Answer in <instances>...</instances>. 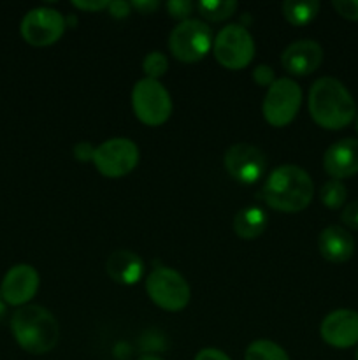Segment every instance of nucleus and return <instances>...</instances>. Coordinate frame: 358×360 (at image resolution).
Listing matches in <instances>:
<instances>
[{
	"mask_svg": "<svg viewBox=\"0 0 358 360\" xmlns=\"http://www.w3.org/2000/svg\"><path fill=\"white\" fill-rule=\"evenodd\" d=\"M309 112L316 125L326 130L346 129L357 116V104L336 77H319L309 90Z\"/></svg>",
	"mask_w": 358,
	"mask_h": 360,
	"instance_id": "f257e3e1",
	"label": "nucleus"
},
{
	"mask_svg": "<svg viewBox=\"0 0 358 360\" xmlns=\"http://www.w3.org/2000/svg\"><path fill=\"white\" fill-rule=\"evenodd\" d=\"M263 200L279 213H300L311 204L314 185L307 172L298 165H281L265 179Z\"/></svg>",
	"mask_w": 358,
	"mask_h": 360,
	"instance_id": "f03ea898",
	"label": "nucleus"
},
{
	"mask_svg": "<svg viewBox=\"0 0 358 360\" xmlns=\"http://www.w3.org/2000/svg\"><path fill=\"white\" fill-rule=\"evenodd\" d=\"M11 329L18 345L35 355L51 352L60 338V327L53 313L35 304L18 308L11 319Z\"/></svg>",
	"mask_w": 358,
	"mask_h": 360,
	"instance_id": "7ed1b4c3",
	"label": "nucleus"
},
{
	"mask_svg": "<svg viewBox=\"0 0 358 360\" xmlns=\"http://www.w3.org/2000/svg\"><path fill=\"white\" fill-rule=\"evenodd\" d=\"M146 292L151 301L165 311H183L188 306L192 290L178 271L171 267H154L146 280Z\"/></svg>",
	"mask_w": 358,
	"mask_h": 360,
	"instance_id": "20e7f679",
	"label": "nucleus"
},
{
	"mask_svg": "<svg viewBox=\"0 0 358 360\" xmlns=\"http://www.w3.org/2000/svg\"><path fill=\"white\" fill-rule=\"evenodd\" d=\"M132 108L137 120L147 127L164 125L172 115V101L168 91L160 81L150 77L137 81L133 86Z\"/></svg>",
	"mask_w": 358,
	"mask_h": 360,
	"instance_id": "39448f33",
	"label": "nucleus"
},
{
	"mask_svg": "<svg viewBox=\"0 0 358 360\" xmlns=\"http://www.w3.org/2000/svg\"><path fill=\"white\" fill-rule=\"evenodd\" d=\"M213 53L221 67L228 70H241L251 63L255 56V42L246 27L227 25L214 39Z\"/></svg>",
	"mask_w": 358,
	"mask_h": 360,
	"instance_id": "423d86ee",
	"label": "nucleus"
},
{
	"mask_svg": "<svg viewBox=\"0 0 358 360\" xmlns=\"http://www.w3.org/2000/svg\"><path fill=\"white\" fill-rule=\"evenodd\" d=\"M213 32L204 21H181L168 37V48L172 56L179 62L195 63L207 56L213 48Z\"/></svg>",
	"mask_w": 358,
	"mask_h": 360,
	"instance_id": "0eeeda50",
	"label": "nucleus"
},
{
	"mask_svg": "<svg viewBox=\"0 0 358 360\" xmlns=\"http://www.w3.org/2000/svg\"><path fill=\"white\" fill-rule=\"evenodd\" d=\"M302 105V88L288 77H279L267 90L263 98V118L277 129L290 125Z\"/></svg>",
	"mask_w": 358,
	"mask_h": 360,
	"instance_id": "6e6552de",
	"label": "nucleus"
},
{
	"mask_svg": "<svg viewBox=\"0 0 358 360\" xmlns=\"http://www.w3.org/2000/svg\"><path fill=\"white\" fill-rule=\"evenodd\" d=\"M93 164L105 178H121L139 164V148L126 137H114L95 148Z\"/></svg>",
	"mask_w": 358,
	"mask_h": 360,
	"instance_id": "1a4fd4ad",
	"label": "nucleus"
},
{
	"mask_svg": "<svg viewBox=\"0 0 358 360\" xmlns=\"http://www.w3.org/2000/svg\"><path fill=\"white\" fill-rule=\"evenodd\" d=\"M65 27L67 21L62 13L51 7H35L21 20V35L30 46L44 48L60 41Z\"/></svg>",
	"mask_w": 358,
	"mask_h": 360,
	"instance_id": "9d476101",
	"label": "nucleus"
},
{
	"mask_svg": "<svg viewBox=\"0 0 358 360\" xmlns=\"http://www.w3.org/2000/svg\"><path fill=\"white\" fill-rule=\"evenodd\" d=\"M225 169L241 185H255L265 174L267 158L256 146L239 143L225 153Z\"/></svg>",
	"mask_w": 358,
	"mask_h": 360,
	"instance_id": "9b49d317",
	"label": "nucleus"
},
{
	"mask_svg": "<svg viewBox=\"0 0 358 360\" xmlns=\"http://www.w3.org/2000/svg\"><path fill=\"white\" fill-rule=\"evenodd\" d=\"M39 273L28 264H18L6 273L2 280L4 301L13 306H25L39 290Z\"/></svg>",
	"mask_w": 358,
	"mask_h": 360,
	"instance_id": "f8f14e48",
	"label": "nucleus"
},
{
	"mask_svg": "<svg viewBox=\"0 0 358 360\" xmlns=\"http://www.w3.org/2000/svg\"><path fill=\"white\" fill-rule=\"evenodd\" d=\"M319 334L333 348L354 347L358 345V313L353 309H336L325 316Z\"/></svg>",
	"mask_w": 358,
	"mask_h": 360,
	"instance_id": "ddd939ff",
	"label": "nucleus"
},
{
	"mask_svg": "<svg viewBox=\"0 0 358 360\" xmlns=\"http://www.w3.org/2000/svg\"><path fill=\"white\" fill-rule=\"evenodd\" d=\"M323 62V49L312 39H300L288 46L281 55L284 70L291 76H309Z\"/></svg>",
	"mask_w": 358,
	"mask_h": 360,
	"instance_id": "4468645a",
	"label": "nucleus"
},
{
	"mask_svg": "<svg viewBox=\"0 0 358 360\" xmlns=\"http://www.w3.org/2000/svg\"><path fill=\"white\" fill-rule=\"evenodd\" d=\"M323 169L337 181L358 174V139L346 137L333 143L323 155Z\"/></svg>",
	"mask_w": 358,
	"mask_h": 360,
	"instance_id": "2eb2a0df",
	"label": "nucleus"
},
{
	"mask_svg": "<svg viewBox=\"0 0 358 360\" xmlns=\"http://www.w3.org/2000/svg\"><path fill=\"white\" fill-rule=\"evenodd\" d=\"M318 250L323 259L329 260V262L343 264L353 257L354 239L344 227L330 225L319 232Z\"/></svg>",
	"mask_w": 358,
	"mask_h": 360,
	"instance_id": "dca6fc26",
	"label": "nucleus"
},
{
	"mask_svg": "<svg viewBox=\"0 0 358 360\" xmlns=\"http://www.w3.org/2000/svg\"><path fill=\"white\" fill-rule=\"evenodd\" d=\"M109 278L119 285H135L144 274V262L130 250H116L105 262Z\"/></svg>",
	"mask_w": 358,
	"mask_h": 360,
	"instance_id": "f3484780",
	"label": "nucleus"
},
{
	"mask_svg": "<svg viewBox=\"0 0 358 360\" xmlns=\"http://www.w3.org/2000/svg\"><path fill=\"white\" fill-rule=\"evenodd\" d=\"M267 229V213L262 207L249 206L242 207L234 218V232L241 239H256L265 232Z\"/></svg>",
	"mask_w": 358,
	"mask_h": 360,
	"instance_id": "a211bd4d",
	"label": "nucleus"
},
{
	"mask_svg": "<svg viewBox=\"0 0 358 360\" xmlns=\"http://www.w3.org/2000/svg\"><path fill=\"white\" fill-rule=\"evenodd\" d=\"M319 13L318 0H286L283 4V14L293 27L309 25Z\"/></svg>",
	"mask_w": 358,
	"mask_h": 360,
	"instance_id": "6ab92c4d",
	"label": "nucleus"
},
{
	"mask_svg": "<svg viewBox=\"0 0 358 360\" xmlns=\"http://www.w3.org/2000/svg\"><path fill=\"white\" fill-rule=\"evenodd\" d=\"M197 11L207 21H225L232 18L237 11V2L234 0H202L197 4Z\"/></svg>",
	"mask_w": 358,
	"mask_h": 360,
	"instance_id": "aec40b11",
	"label": "nucleus"
},
{
	"mask_svg": "<svg viewBox=\"0 0 358 360\" xmlns=\"http://www.w3.org/2000/svg\"><path fill=\"white\" fill-rule=\"evenodd\" d=\"M244 360H290L283 347L269 340L253 341L246 348Z\"/></svg>",
	"mask_w": 358,
	"mask_h": 360,
	"instance_id": "412c9836",
	"label": "nucleus"
},
{
	"mask_svg": "<svg viewBox=\"0 0 358 360\" xmlns=\"http://www.w3.org/2000/svg\"><path fill=\"white\" fill-rule=\"evenodd\" d=\"M347 199V188L344 183L337 181V179H330V181L323 183L319 188V200L325 204L329 210H340Z\"/></svg>",
	"mask_w": 358,
	"mask_h": 360,
	"instance_id": "4be33fe9",
	"label": "nucleus"
},
{
	"mask_svg": "<svg viewBox=\"0 0 358 360\" xmlns=\"http://www.w3.org/2000/svg\"><path fill=\"white\" fill-rule=\"evenodd\" d=\"M142 69H144V72H146V77L158 81L165 72H167L168 62H167V58H165L164 53L151 51L144 56Z\"/></svg>",
	"mask_w": 358,
	"mask_h": 360,
	"instance_id": "5701e85b",
	"label": "nucleus"
},
{
	"mask_svg": "<svg viewBox=\"0 0 358 360\" xmlns=\"http://www.w3.org/2000/svg\"><path fill=\"white\" fill-rule=\"evenodd\" d=\"M165 9L168 11L171 18L179 20V23H181V21L190 20V14H192L193 11V4L190 2V0H171V2L165 4Z\"/></svg>",
	"mask_w": 358,
	"mask_h": 360,
	"instance_id": "b1692460",
	"label": "nucleus"
},
{
	"mask_svg": "<svg viewBox=\"0 0 358 360\" xmlns=\"http://www.w3.org/2000/svg\"><path fill=\"white\" fill-rule=\"evenodd\" d=\"M332 7L344 20L358 21V0H333Z\"/></svg>",
	"mask_w": 358,
	"mask_h": 360,
	"instance_id": "393cba45",
	"label": "nucleus"
},
{
	"mask_svg": "<svg viewBox=\"0 0 358 360\" xmlns=\"http://www.w3.org/2000/svg\"><path fill=\"white\" fill-rule=\"evenodd\" d=\"M253 79L258 86L269 88L276 81V74H274V69L270 65H258L253 70Z\"/></svg>",
	"mask_w": 358,
	"mask_h": 360,
	"instance_id": "a878e982",
	"label": "nucleus"
},
{
	"mask_svg": "<svg viewBox=\"0 0 358 360\" xmlns=\"http://www.w3.org/2000/svg\"><path fill=\"white\" fill-rule=\"evenodd\" d=\"M340 221H343L347 229L358 231V200H353V202H350L347 206H344L343 213H340Z\"/></svg>",
	"mask_w": 358,
	"mask_h": 360,
	"instance_id": "bb28decb",
	"label": "nucleus"
},
{
	"mask_svg": "<svg viewBox=\"0 0 358 360\" xmlns=\"http://www.w3.org/2000/svg\"><path fill=\"white\" fill-rule=\"evenodd\" d=\"M95 146L88 141H81L74 146V158L79 162H93Z\"/></svg>",
	"mask_w": 358,
	"mask_h": 360,
	"instance_id": "cd10ccee",
	"label": "nucleus"
},
{
	"mask_svg": "<svg viewBox=\"0 0 358 360\" xmlns=\"http://www.w3.org/2000/svg\"><path fill=\"white\" fill-rule=\"evenodd\" d=\"M107 11L112 18H118V20H121V18L128 16L130 11H132V6H130V2L114 0V2H109Z\"/></svg>",
	"mask_w": 358,
	"mask_h": 360,
	"instance_id": "c85d7f7f",
	"label": "nucleus"
},
{
	"mask_svg": "<svg viewBox=\"0 0 358 360\" xmlns=\"http://www.w3.org/2000/svg\"><path fill=\"white\" fill-rule=\"evenodd\" d=\"M130 6L140 14H153L160 4L157 0H133V2H130Z\"/></svg>",
	"mask_w": 358,
	"mask_h": 360,
	"instance_id": "c756f323",
	"label": "nucleus"
},
{
	"mask_svg": "<svg viewBox=\"0 0 358 360\" xmlns=\"http://www.w3.org/2000/svg\"><path fill=\"white\" fill-rule=\"evenodd\" d=\"M195 360H232L225 352L216 348H204L195 355Z\"/></svg>",
	"mask_w": 358,
	"mask_h": 360,
	"instance_id": "7c9ffc66",
	"label": "nucleus"
},
{
	"mask_svg": "<svg viewBox=\"0 0 358 360\" xmlns=\"http://www.w3.org/2000/svg\"><path fill=\"white\" fill-rule=\"evenodd\" d=\"M72 6L76 9L81 11H102V9H107L109 2L107 0H91V2H72Z\"/></svg>",
	"mask_w": 358,
	"mask_h": 360,
	"instance_id": "2f4dec72",
	"label": "nucleus"
},
{
	"mask_svg": "<svg viewBox=\"0 0 358 360\" xmlns=\"http://www.w3.org/2000/svg\"><path fill=\"white\" fill-rule=\"evenodd\" d=\"M137 360H164V359L158 357L157 354H142Z\"/></svg>",
	"mask_w": 358,
	"mask_h": 360,
	"instance_id": "473e14b6",
	"label": "nucleus"
},
{
	"mask_svg": "<svg viewBox=\"0 0 358 360\" xmlns=\"http://www.w3.org/2000/svg\"><path fill=\"white\" fill-rule=\"evenodd\" d=\"M4 315H6V301H4L2 294H0V319H2Z\"/></svg>",
	"mask_w": 358,
	"mask_h": 360,
	"instance_id": "72a5a7b5",
	"label": "nucleus"
},
{
	"mask_svg": "<svg viewBox=\"0 0 358 360\" xmlns=\"http://www.w3.org/2000/svg\"><path fill=\"white\" fill-rule=\"evenodd\" d=\"M354 360H358V348H357V354H354Z\"/></svg>",
	"mask_w": 358,
	"mask_h": 360,
	"instance_id": "f704fd0d",
	"label": "nucleus"
},
{
	"mask_svg": "<svg viewBox=\"0 0 358 360\" xmlns=\"http://www.w3.org/2000/svg\"><path fill=\"white\" fill-rule=\"evenodd\" d=\"M357 132H358V116H357Z\"/></svg>",
	"mask_w": 358,
	"mask_h": 360,
	"instance_id": "c9c22d12",
	"label": "nucleus"
}]
</instances>
